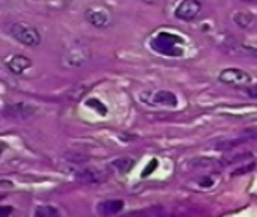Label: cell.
I'll list each match as a JSON object with an SVG mask.
<instances>
[{"mask_svg":"<svg viewBox=\"0 0 257 217\" xmlns=\"http://www.w3.org/2000/svg\"><path fill=\"white\" fill-rule=\"evenodd\" d=\"M183 40L180 36L171 34V32H159V34L153 39L151 47L155 52L161 55H171V56H180L183 53V48L180 47Z\"/></svg>","mask_w":257,"mask_h":217,"instance_id":"1","label":"cell"},{"mask_svg":"<svg viewBox=\"0 0 257 217\" xmlns=\"http://www.w3.org/2000/svg\"><path fill=\"white\" fill-rule=\"evenodd\" d=\"M10 34L18 40L20 44L26 45V47H37L42 42V37H40V32L31 26L28 23H15L10 26Z\"/></svg>","mask_w":257,"mask_h":217,"instance_id":"2","label":"cell"},{"mask_svg":"<svg viewBox=\"0 0 257 217\" xmlns=\"http://www.w3.org/2000/svg\"><path fill=\"white\" fill-rule=\"evenodd\" d=\"M222 82L225 84H230V85H247L251 82V76L244 72L243 69H238V68H227L220 72V77H219Z\"/></svg>","mask_w":257,"mask_h":217,"instance_id":"3","label":"cell"},{"mask_svg":"<svg viewBox=\"0 0 257 217\" xmlns=\"http://www.w3.org/2000/svg\"><path fill=\"white\" fill-rule=\"evenodd\" d=\"M201 12V4L199 0H183V2L177 7L175 16L182 21H193L198 18Z\"/></svg>","mask_w":257,"mask_h":217,"instance_id":"4","label":"cell"},{"mask_svg":"<svg viewBox=\"0 0 257 217\" xmlns=\"http://www.w3.org/2000/svg\"><path fill=\"white\" fill-rule=\"evenodd\" d=\"M145 100L148 101V104H164V106H177V96L172 92L167 90H158L155 93H151L150 96L145 95Z\"/></svg>","mask_w":257,"mask_h":217,"instance_id":"5","label":"cell"},{"mask_svg":"<svg viewBox=\"0 0 257 217\" xmlns=\"http://www.w3.org/2000/svg\"><path fill=\"white\" fill-rule=\"evenodd\" d=\"M37 111L36 106L29 103H16L5 110V116L8 118H29Z\"/></svg>","mask_w":257,"mask_h":217,"instance_id":"6","label":"cell"},{"mask_svg":"<svg viewBox=\"0 0 257 217\" xmlns=\"http://www.w3.org/2000/svg\"><path fill=\"white\" fill-rule=\"evenodd\" d=\"M85 20L95 28H106L109 24V15L104 10H98V8H90L85 12Z\"/></svg>","mask_w":257,"mask_h":217,"instance_id":"7","label":"cell"},{"mask_svg":"<svg viewBox=\"0 0 257 217\" xmlns=\"http://www.w3.org/2000/svg\"><path fill=\"white\" fill-rule=\"evenodd\" d=\"M31 64H32V61L28 58V56H23V55H15L7 61V66L13 74H23L24 71L31 68Z\"/></svg>","mask_w":257,"mask_h":217,"instance_id":"8","label":"cell"},{"mask_svg":"<svg viewBox=\"0 0 257 217\" xmlns=\"http://www.w3.org/2000/svg\"><path fill=\"white\" fill-rule=\"evenodd\" d=\"M124 209V201L122 199H108V201H103V203L98 204V212L100 214H117Z\"/></svg>","mask_w":257,"mask_h":217,"instance_id":"9","label":"cell"},{"mask_svg":"<svg viewBox=\"0 0 257 217\" xmlns=\"http://www.w3.org/2000/svg\"><path fill=\"white\" fill-rule=\"evenodd\" d=\"M233 21H235L239 28H249L252 23V16L246 12H238L235 16H233Z\"/></svg>","mask_w":257,"mask_h":217,"instance_id":"10","label":"cell"},{"mask_svg":"<svg viewBox=\"0 0 257 217\" xmlns=\"http://www.w3.org/2000/svg\"><path fill=\"white\" fill-rule=\"evenodd\" d=\"M36 217H52V215H60L58 209H55L53 206H39L34 211Z\"/></svg>","mask_w":257,"mask_h":217,"instance_id":"11","label":"cell"},{"mask_svg":"<svg viewBox=\"0 0 257 217\" xmlns=\"http://www.w3.org/2000/svg\"><path fill=\"white\" fill-rule=\"evenodd\" d=\"M135 164V161L134 159H119L114 163V166L117 167V171L120 172H127V171H131V169L134 167Z\"/></svg>","mask_w":257,"mask_h":217,"instance_id":"12","label":"cell"},{"mask_svg":"<svg viewBox=\"0 0 257 217\" xmlns=\"http://www.w3.org/2000/svg\"><path fill=\"white\" fill-rule=\"evenodd\" d=\"M87 106L96 110V111L100 113V115H106V113H108L106 106H104V104H103L100 100H96V98H90V100H88V101H87Z\"/></svg>","mask_w":257,"mask_h":217,"instance_id":"13","label":"cell"},{"mask_svg":"<svg viewBox=\"0 0 257 217\" xmlns=\"http://www.w3.org/2000/svg\"><path fill=\"white\" fill-rule=\"evenodd\" d=\"M156 167H158V159H151L150 164L147 166V169H145V171L142 172V177H148L153 171H155Z\"/></svg>","mask_w":257,"mask_h":217,"instance_id":"14","label":"cell"},{"mask_svg":"<svg viewBox=\"0 0 257 217\" xmlns=\"http://www.w3.org/2000/svg\"><path fill=\"white\" fill-rule=\"evenodd\" d=\"M247 93H249V96H252V98H257V85H254V87L249 88Z\"/></svg>","mask_w":257,"mask_h":217,"instance_id":"15","label":"cell"},{"mask_svg":"<svg viewBox=\"0 0 257 217\" xmlns=\"http://www.w3.org/2000/svg\"><path fill=\"white\" fill-rule=\"evenodd\" d=\"M12 209L10 207H5V209H0V215H7L8 212H10Z\"/></svg>","mask_w":257,"mask_h":217,"instance_id":"16","label":"cell"},{"mask_svg":"<svg viewBox=\"0 0 257 217\" xmlns=\"http://www.w3.org/2000/svg\"><path fill=\"white\" fill-rule=\"evenodd\" d=\"M145 2H148V4H153V2H156V0H145Z\"/></svg>","mask_w":257,"mask_h":217,"instance_id":"17","label":"cell"}]
</instances>
